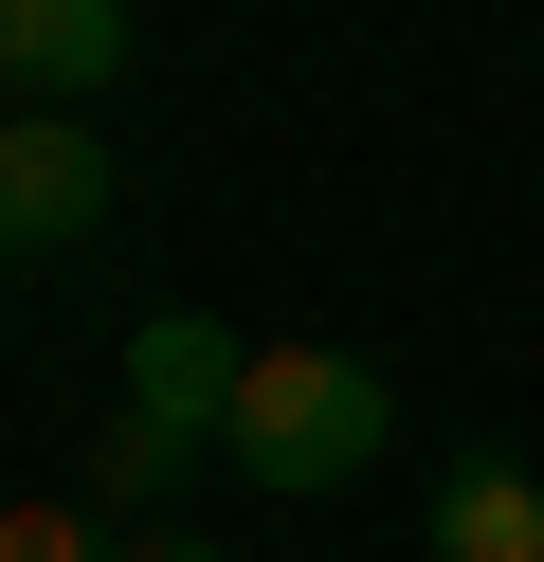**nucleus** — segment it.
I'll return each mask as SVG.
<instances>
[{
	"label": "nucleus",
	"mask_w": 544,
	"mask_h": 562,
	"mask_svg": "<svg viewBox=\"0 0 544 562\" xmlns=\"http://www.w3.org/2000/svg\"><path fill=\"white\" fill-rule=\"evenodd\" d=\"M236 363H254V345L218 327V308H145V345H127V417L91 436V508H109V526H145L181 453H218V417H236Z\"/></svg>",
	"instance_id": "nucleus-2"
},
{
	"label": "nucleus",
	"mask_w": 544,
	"mask_h": 562,
	"mask_svg": "<svg viewBox=\"0 0 544 562\" xmlns=\"http://www.w3.org/2000/svg\"><path fill=\"white\" fill-rule=\"evenodd\" d=\"M399 436V381L345 363V345H254L236 363V417H218V453H236L254 490H363Z\"/></svg>",
	"instance_id": "nucleus-1"
},
{
	"label": "nucleus",
	"mask_w": 544,
	"mask_h": 562,
	"mask_svg": "<svg viewBox=\"0 0 544 562\" xmlns=\"http://www.w3.org/2000/svg\"><path fill=\"white\" fill-rule=\"evenodd\" d=\"M127 74V0H0V91L19 110H91Z\"/></svg>",
	"instance_id": "nucleus-4"
},
{
	"label": "nucleus",
	"mask_w": 544,
	"mask_h": 562,
	"mask_svg": "<svg viewBox=\"0 0 544 562\" xmlns=\"http://www.w3.org/2000/svg\"><path fill=\"white\" fill-rule=\"evenodd\" d=\"M435 562H544V453L471 436L454 472H435Z\"/></svg>",
	"instance_id": "nucleus-5"
},
{
	"label": "nucleus",
	"mask_w": 544,
	"mask_h": 562,
	"mask_svg": "<svg viewBox=\"0 0 544 562\" xmlns=\"http://www.w3.org/2000/svg\"><path fill=\"white\" fill-rule=\"evenodd\" d=\"M109 218V127L91 110H0V255H73Z\"/></svg>",
	"instance_id": "nucleus-3"
},
{
	"label": "nucleus",
	"mask_w": 544,
	"mask_h": 562,
	"mask_svg": "<svg viewBox=\"0 0 544 562\" xmlns=\"http://www.w3.org/2000/svg\"><path fill=\"white\" fill-rule=\"evenodd\" d=\"M0 562H109V508L91 490H36V508H0Z\"/></svg>",
	"instance_id": "nucleus-6"
},
{
	"label": "nucleus",
	"mask_w": 544,
	"mask_h": 562,
	"mask_svg": "<svg viewBox=\"0 0 544 562\" xmlns=\"http://www.w3.org/2000/svg\"><path fill=\"white\" fill-rule=\"evenodd\" d=\"M109 562H218L200 526H109Z\"/></svg>",
	"instance_id": "nucleus-7"
}]
</instances>
